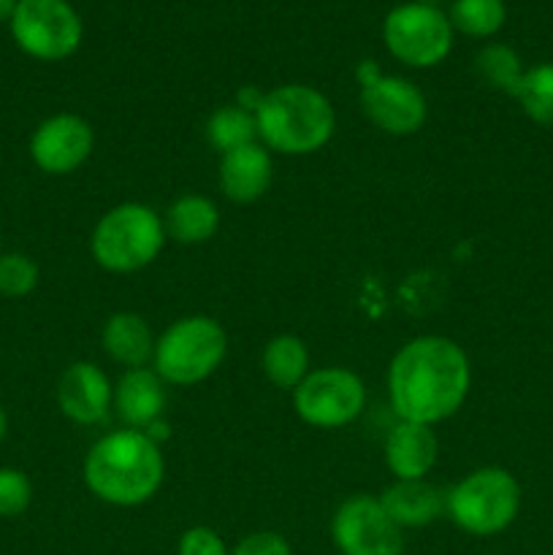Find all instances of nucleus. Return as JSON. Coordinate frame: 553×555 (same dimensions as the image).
<instances>
[{"mask_svg":"<svg viewBox=\"0 0 553 555\" xmlns=\"http://www.w3.org/2000/svg\"><path fill=\"white\" fill-rule=\"evenodd\" d=\"M20 0H0V22H11Z\"/></svg>","mask_w":553,"mask_h":555,"instance_id":"obj_29","label":"nucleus"},{"mask_svg":"<svg viewBox=\"0 0 553 555\" xmlns=\"http://www.w3.org/2000/svg\"><path fill=\"white\" fill-rule=\"evenodd\" d=\"M33 502L30 477L14 466L0 469V518H20Z\"/></svg>","mask_w":553,"mask_h":555,"instance_id":"obj_26","label":"nucleus"},{"mask_svg":"<svg viewBox=\"0 0 553 555\" xmlns=\"http://www.w3.org/2000/svg\"><path fill=\"white\" fill-rule=\"evenodd\" d=\"M258 139L276 155L304 157L323 150L336 130L329 95L309 85H280L263 92L258 108Z\"/></svg>","mask_w":553,"mask_h":555,"instance_id":"obj_3","label":"nucleus"},{"mask_svg":"<svg viewBox=\"0 0 553 555\" xmlns=\"http://www.w3.org/2000/svg\"><path fill=\"white\" fill-rule=\"evenodd\" d=\"M60 412L76 426H98L114 404V385L92 361H76L57 379Z\"/></svg>","mask_w":553,"mask_h":555,"instance_id":"obj_13","label":"nucleus"},{"mask_svg":"<svg viewBox=\"0 0 553 555\" xmlns=\"http://www.w3.org/2000/svg\"><path fill=\"white\" fill-rule=\"evenodd\" d=\"M101 345L114 363L125 369H141L155 356V339L146 320L136 312H114L103 323Z\"/></svg>","mask_w":553,"mask_h":555,"instance_id":"obj_18","label":"nucleus"},{"mask_svg":"<svg viewBox=\"0 0 553 555\" xmlns=\"http://www.w3.org/2000/svg\"><path fill=\"white\" fill-rule=\"evenodd\" d=\"M380 502L401 531L423 529L445 513V493L428 480H394Z\"/></svg>","mask_w":553,"mask_h":555,"instance_id":"obj_17","label":"nucleus"},{"mask_svg":"<svg viewBox=\"0 0 553 555\" xmlns=\"http://www.w3.org/2000/svg\"><path fill=\"white\" fill-rule=\"evenodd\" d=\"M166 222L152 206L119 204L95 222L90 236L92 260L112 274H133L155 263L166 247Z\"/></svg>","mask_w":553,"mask_h":555,"instance_id":"obj_4","label":"nucleus"},{"mask_svg":"<svg viewBox=\"0 0 553 555\" xmlns=\"http://www.w3.org/2000/svg\"><path fill=\"white\" fill-rule=\"evenodd\" d=\"M366 406V385L345 366H323L309 372L293 390V410L307 426L342 428L361 417Z\"/></svg>","mask_w":553,"mask_h":555,"instance_id":"obj_10","label":"nucleus"},{"mask_svg":"<svg viewBox=\"0 0 553 555\" xmlns=\"http://www.w3.org/2000/svg\"><path fill=\"white\" fill-rule=\"evenodd\" d=\"M16 47L41 63H60L79 52L85 25L68 0H20L9 22Z\"/></svg>","mask_w":553,"mask_h":555,"instance_id":"obj_7","label":"nucleus"},{"mask_svg":"<svg viewBox=\"0 0 553 555\" xmlns=\"http://www.w3.org/2000/svg\"><path fill=\"white\" fill-rule=\"evenodd\" d=\"M114 410L128 428L146 431L166 412V383L155 369H125L114 385Z\"/></svg>","mask_w":553,"mask_h":555,"instance_id":"obj_15","label":"nucleus"},{"mask_svg":"<svg viewBox=\"0 0 553 555\" xmlns=\"http://www.w3.org/2000/svg\"><path fill=\"white\" fill-rule=\"evenodd\" d=\"M470 388V356L448 336H415L390 358L388 399L399 421L437 426L464 406Z\"/></svg>","mask_w":553,"mask_h":555,"instance_id":"obj_1","label":"nucleus"},{"mask_svg":"<svg viewBox=\"0 0 553 555\" xmlns=\"http://www.w3.org/2000/svg\"><path fill=\"white\" fill-rule=\"evenodd\" d=\"M524 70L518 52L507 43H486L475 57V74L480 76L483 85L504 92V95L515 98Z\"/></svg>","mask_w":553,"mask_h":555,"instance_id":"obj_22","label":"nucleus"},{"mask_svg":"<svg viewBox=\"0 0 553 555\" xmlns=\"http://www.w3.org/2000/svg\"><path fill=\"white\" fill-rule=\"evenodd\" d=\"M228 356V334L209 314L179 318L155 339V372L166 385L190 388L209 379Z\"/></svg>","mask_w":553,"mask_h":555,"instance_id":"obj_5","label":"nucleus"},{"mask_svg":"<svg viewBox=\"0 0 553 555\" xmlns=\"http://www.w3.org/2000/svg\"><path fill=\"white\" fill-rule=\"evenodd\" d=\"M515 101L531 122L553 128V63H537L526 68Z\"/></svg>","mask_w":553,"mask_h":555,"instance_id":"obj_24","label":"nucleus"},{"mask_svg":"<svg viewBox=\"0 0 553 555\" xmlns=\"http://www.w3.org/2000/svg\"><path fill=\"white\" fill-rule=\"evenodd\" d=\"M168 238L179 244H206L220 228V209L211 198L201 193H184L168 206L166 217Z\"/></svg>","mask_w":553,"mask_h":555,"instance_id":"obj_19","label":"nucleus"},{"mask_svg":"<svg viewBox=\"0 0 553 555\" xmlns=\"http://www.w3.org/2000/svg\"><path fill=\"white\" fill-rule=\"evenodd\" d=\"M0 255H3V242H0Z\"/></svg>","mask_w":553,"mask_h":555,"instance_id":"obj_32","label":"nucleus"},{"mask_svg":"<svg viewBox=\"0 0 553 555\" xmlns=\"http://www.w3.org/2000/svg\"><path fill=\"white\" fill-rule=\"evenodd\" d=\"M41 271L38 263L25 253H3L0 255V296L3 298H25L38 287Z\"/></svg>","mask_w":553,"mask_h":555,"instance_id":"obj_25","label":"nucleus"},{"mask_svg":"<svg viewBox=\"0 0 553 555\" xmlns=\"http://www.w3.org/2000/svg\"><path fill=\"white\" fill-rule=\"evenodd\" d=\"M448 16L453 30L461 36L491 38L504 27L507 5L504 0H453Z\"/></svg>","mask_w":553,"mask_h":555,"instance_id":"obj_23","label":"nucleus"},{"mask_svg":"<svg viewBox=\"0 0 553 555\" xmlns=\"http://www.w3.org/2000/svg\"><path fill=\"white\" fill-rule=\"evenodd\" d=\"M417 3H426V5H434V9H442V3H448V0H417ZM453 3V0H450Z\"/></svg>","mask_w":553,"mask_h":555,"instance_id":"obj_31","label":"nucleus"},{"mask_svg":"<svg viewBox=\"0 0 553 555\" xmlns=\"http://www.w3.org/2000/svg\"><path fill=\"white\" fill-rule=\"evenodd\" d=\"M331 540L339 555H404V531L385 513L380 496L352 493L331 518Z\"/></svg>","mask_w":553,"mask_h":555,"instance_id":"obj_11","label":"nucleus"},{"mask_svg":"<svg viewBox=\"0 0 553 555\" xmlns=\"http://www.w3.org/2000/svg\"><path fill=\"white\" fill-rule=\"evenodd\" d=\"M520 509V486L502 466H483L445 493V513L472 537L502 534Z\"/></svg>","mask_w":553,"mask_h":555,"instance_id":"obj_6","label":"nucleus"},{"mask_svg":"<svg viewBox=\"0 0 553 555\" xmlns=\"http://www.w3.org/2000/svg\"><path fill=\"white\" fill-rule=\"evenodd\" d=\"M231 555H293V547L276 531H253L236 542Z\"/></svg>","mask_w":553,"mask_h":555,"instance_id":"obj_28","label":"nucleus"},{"mask_svg":"<svg viewBox=\"0 0 553 555\" xmlns=\"http://www.w3.org/2000/svg\"><path fill=\"white\" fill-rule=\"evenodd\" d=\"M92 146H95V133L85 117L52 114L33 130L27 152L38 171L49 177H68L85 166L87 157L92 155Z\"/></svg>","mask_w":553,"mask_h":555,"instance_id":"obj_12","label":"nucleus"},{"mask_svg":"<svg viewBox=\"0 0 553 555\" xmlns=\"http://www.w3.org/2000/svg\"><path fill=\"white\" fill-rule=\"evenodd\" d=\"M206 141H209L220 155L239 150V146L255 144V141H258V122H255V114L242 108L239 103L220 106L211 114L209 122H206Z\"/></svg>","mask_w":553,"mask_h":555,"instance_id":"obj_21","label":"nucleus"},{"mask_svg":"<svg viewBox=\"0 0 553 555\" xmlns=\"http://www.w3.org/2000/svg\"><path fill=\"white\" fill-rule=\"evenodd\" d=\"M263 374L274 388L296 390L309 374V350L298 336L280 334L266 341Z\"/></svg>","mask_w":553,"mask_h":555,"instance_id":"obj_20","label":"nucleus"},{"mask_svg":"<svg viewBox=\"0 0 553 555\" xmlns=\"http://www.w3.org/2000/svg\"><path fill=\"white\" fill-rule=\"evenodd\" d=\"M274 182V157L263 144H247L220 155V190L233 204H255Z\"/></svg>","mask_w":553,"mask_h":555,"instance_id":"obj_14","label":"nucleus"},{"mask_svg":"<svg viewBox=\"0 0 553 555\" xmlns=\"http://www.w3.org/2000/svg\"><path fill=\"white\" fill-rule=\"evenodd\" d=\"M177 555H231L226 540L209 526H193L179 537Z\"/></svg>","mask_w":553,"mask_h":555,"instance_id":"obj_27","label":"nucleus"},{"mask_svg":"<svg viewBox=\"0 0 553 555\" xmlns=\"http://www.w3.org/2000/svg\"><path fill=\"white\" fill-rule=\"evenodd\" d=\"M87 491L112 507H141L160 491L166 459L146 431L123 428L98 439L81 466Z\"/></svg>","mask_w":553,"mask_h":555,"instance_id":"obj_2","label":"nucleus"},{"mask_svg":"<svg viewBox=\"0 0 553 555\" xmlns=\"http://www.w3.org/2000/svg\"><path fill=\"white\" fill-rule=\"evenodd\" d=\"M453 25L445 9L426 3H399L385 14L383 41L399 63L410 68H434L453 49Z\"/></svg>","mask_w":553,"mask_h":555,"instance_id":"obj_8","label":"nucleus"},{"mask_svg":"<svg viewBox=\"0 0 553 555\" xmlns=\"http://www.w3.org/2000/svg\"><path fill=\"white\" fill-rule=\"evenodd\" d=\"M361 112L369 122L388 135H412L426 125L428 101L415 81L380 70L374 60L358 65Z\"/></svg>","mask_w":553,"mask_h":555,"instance_id":"obj_9","label":"nucleus"},{"mask_svg":"<svg viewBox=\"0 0 553 555\" xmlns=\"http://www.w3.org/2000/svg\"><path fill=\"white\" fill-rule=\"evenodd\" d=\"M439 455L434 426L399 421L385 439V466L396 480H426Z\"/></svg>","mask_w":553,"mask_h":555,"instance_id":"obj_16","label":"nucleus"},{"mask_svg":"<svg viewBox=\"0 0 553 555\" xmlns=\"http://www.w3.org/2000/svg\"><path fill=\"white\" fill-rule=\"evenodd\" d=\"M5 434H9V417H5V410L0 406V442L5 439Z\"/></svg>","mask_w":553,"mask_h":555,"instance_id":"obj_30","label":"nucleus"}]
</instances>
